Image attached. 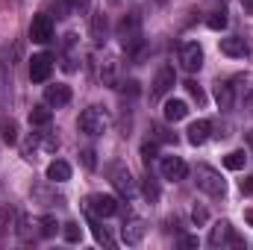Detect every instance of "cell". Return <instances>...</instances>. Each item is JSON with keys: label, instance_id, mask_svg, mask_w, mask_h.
I'll list each match as a JSON object with an SVG mask.
<instances>
[{"label": "cell", "instance_id": "cell-1", "mask_svg": "<svg viewBox=\"0 0 253 250\" xmlns=\"http://www.w3.org/2000/svg\"><path fill=\"white\" fill-rule=\"evenodd\" d=\"M118 39H121L126 53H138V47H141V18H138V12H129V15L121 18Z\"/></svg>", "mask_w": 253, "mask_h": 250}, {"label": "cell", "instance_id": "cell-2", "mask_svg": "<svg viewBox=\"0 0 253 250\" xmlns=\"http://www.w3.org/2000/svg\"><path fill=\"white\" fill-rule=\"evenodd\" d=\"M80 129L85 132V135H103L109 124H112V118H109V112L106 109H100V106H88V109H83V115H80Z\"/></svg>", "mask_w": 253, "mask_h": 250}, {"label": "cell", "instance_id": "cell-3", "mask_svg": "<svg viewBox=\"0 0 253 250\" xmlns=\"http://www.w3.org/2000/svg\"><path fill=\"white\" fill-rule=\"evenodd\" d=\"M194 180H197V188H200V191H206V194H212V197H224V191H227L224 177H221L212 165H197V168H194Z\"/></svg>", "mask_w": 253, "mask_h": 250}, {"label": "cell", "instance_id": "cell-4", "mask_svg": "<svg viewBox=\"0 0 253 250\" xmlns=\"http://www.w3.org/2000/svg\"><path fill=\"white\" fill-rule=\"evenodd\" d=\"M109 180H112V186L118 188V194H124V197H135L138 186H135V177L129 174V168H126V165L115 162V165L109 168Z\"/></svg>", "mask_w": 253, "mask_h": 250}, {"label": "cell", "instance_id": "cell-5", "mask_svg": "<svg viewBox=\"0 0 253 250\" xmlns=\"http://www.w3.org/2000/svg\"><path fill=\"white\" fill-rule=\"evenodd\" d=\"M85 212L94 215V218H112L118 212V200L112 194H91L85 200Z\"/></svg>", "mask_w": 253, "mask_h": 250}, {"label": "cell", "instance_id": "cell-6", "mask_svg": "<svg viewBox=\"0 0 253 250\" xmlns=\"http://www.w3.org/2000/svg\"><path fill=\"white\" fill-rule=\"evenodd\" d=\"M174 85H177V74H174V68H171V65H162V68L156 71V77H153L150 97H165Z\"/></svg>", "mask_w": 253, "mask_h": 250}, {"label": "cell", "instance_id": "cell-7", "mask_svg": "<svg viewBox=\"0 0 253 250\" xmlns=\"http://www.w3.org/2000/svg\"><path fill=\"white\" fill-rule=\"evenodd\" d=\"M209 245L212 248H218V245H230V248H245V242L233 233V227H230V221H218L215 227H212V236H209Z\"/></svg>", "mask_w": 253, "mask_h": 250}, {"label": "cell", "instance_id": "cell-8", "mask_svg": "<svg viewBox=\"0 0 253 250\" xmlns=\"http://www.w3.org/2000/svg\"><path fill=\"white\" fill-rule=\"evenodd\" d=\"M53 74V56L50 53H36L30 59V80L33 83H47Z\"/></svg>", "mask_w": 253, "mask_h": 250}, {"label": "cell", "instance_id": "cell-9", "mask_svg": "<svg viewBox=\"0 0 253 250\" xmlns=\"http://www.w3.org/2000/svg\"><path fill=\"white\" fill-rule=\"evenodd\" d=\"M159 171H162V177H165V180H171V183H180V180H186V174H189V165H186L180 156H162V162H159Z\"/></svg>", "mask_w": 253, "mask_h": 250}, {"label": "cell", "instance_id": "cell-10", "mask_svg": "<svg viewBox=\"0 0 253 250\" xmlns=\"http://www.w3.org/2000/svg\"><path fill=\"white\" fill-rule=\"evenodd\" d=\"M180 65L194 74V71H200V65H203V47L197 44V42H186V44H180Z\"/></svg>", "mask_w": 253, "mask_h": 250}, {"label": "cell", "instance_id": "cell-11", "mask_svg": "<svg viewBox=\"0 0 253 250\" xmlns=\"http://www.w3.org/2000/svg\"><path fill=\"white\" fill-rule=\"evenodd\" d=\"M30 39H33L36 44H47V42L53 39V21H50V15H36V18H33V24H30Z\"/></svg>", "mask_w": 253, "mask_h": 250}, {"label": "cell", "instance_id": "cell-12", "mask_svg": "<svg viewBox=\"0 0 253 250\" xmlns=\"http://www.w3.org/2000/svg\"><path fill=\"white\" fill-rule=\"evenodd\" d=\"M144 233H147V227H144V221L141 218H126L124 221V227H121V236H124V242L126 245H141V239H144Z\"/></svg>", "mask_w": 253, "mask_h": 250}, {"label": "cell", "instance_id": "cell-13", "mask_svg": "<svg viewBox=\"0 0 253 250\" xmlns=\"http://www.w3.org/2000/svg\"><path fill=\"white\" fill-rule=\"evenodd\" d=\"M221 53L230 56V59H245L251 53V47L242 36H230V39H221Z\"/></svg>", "mask_w": 253, "mask_h": 250}, {"label": "cell", "instance_id": "cell-14", "mask_svg": "<svg viewBox=\"0 0 253 250\" xmlns=\"http://www.w3.org/2000/svg\"><path fill=\"white\" fill-rule=\"evenodd\" d=\"M44 103L47 106H65V103H71V88L65 85V83H56V85H47L44 88Z\"/></svg>", "mask_w": 253, "mask_h": 250}, {"label": "cell", "instance_id": "cell-15", "mask_svg": "<svg viewBox=\"0 0 253 250\" xmlns=\"http://www.w3.org/2000/svg\"><path fill=\"white\" fill-rule=\"evenodd\" d=\"M189 132V144H194V147H200L206 138H209V132H212V124L206 121V118H200V121H194V124L186 129Z\"/></svg>", "mask_w": 253, "mask_h": 250}, {"label": "cell", "instance_id": "cell-16", "mask_svg": "<svg viewBox=\"0 0 253 250\" xmlns=\"http://www.w3.org/2000/svg\"><path fill=\"white\" fill-rule=\"evenodd\" d=\"M47 180H50V183H68V180H71V165H68L65 159H53V162L47 165Z\"/></svg>", "mask_w": 253, "mask_h": 250}, {"label": "cell", "instance_id": "cell-17", "mask_svg": "<svg viewBox=\"0 0 253 250\" xmlns=\"http://www.w3.org/2000/svg\"><path fill=\"white\" fill-rule=\"evenodd\" d=\"M215 100H218V106H221L224 112H230L233 103H236V91H233V85H230V83H218V85H215Z\"/></svg>", "mask_w": 253, "mask_h": 250}, {"label": "cell", "instance_id": "cell-18", "mask_svg": "<svg viewBox=\"0 0 253 250\" xmlns=\"http://www.w3.org/2000/svg\"><path fill=\"white\" fill-rule=\"evenodd\" d=\"M186 115H189V103L186 100H168L165 103V121L174 124V121H183Z\"/></svg>", "mask_w": 253, "mask_h": 250}, {"label": "cell", "instance_id": "cell-19", "mask_svg": "<svg viewBox=\"0 0 253 250\" xmlns=\"http://www.w3.org/2000/svg\"><path fill=\"white\" fill-rule=\"evenodd\" d=\"M106 15L103 12H94L91 15V39H94V44H103L106 42Z\"/></svg>", "mask_w": 253, "mask_h": 250}, {"label": "cell", "instance_id": "cell-20", "mask_svg": "<svg viewBox=\"0 0 253 250\" xmlns=\"http://www.w3.org/2000/svg\"><path fill=\"white\" fill-rule=\"evenodd\" d=\"M50 118H53L50 106H33V109H30V124L33 126H47Z\"/></svg>", "mask_w": 253, "mask_h": 250}, {"label": "cell", "instance_id": "cell-21", "mask_svg": "<svg viewBox=\"0 0 253 250\" xmlns=\"http://www.w3.org/2000/svg\"><path fill=\"white\" fill-rule=\"evenodd\" d=\"M74 44H77V36H65V62L62 68L65 71H77V56H74Z\"/></svg>", "mask_w": 253, "mask_h": 250}, {"label": "cell", "instance_id": "cell-22", "mask_svg": "<svg viewBox=\"0 0 253 250\" xmlns=\"http://www.w3.org/2000/svg\"><path fill=\"white\" fill-rule=\"evenodd\" d=\"M245 159H248L245 150H233V153L224 156V165H227L230 171H242V168H245Z\"/></svg>", "mask_w": 253, "mask_h": 250}, {"label": "cell", "instance_id": "cell-23", "mask_svg": "<svg viewBox=\"0 0 253 250\" xmlns=\"http://www.w3.org/2000/svg\"><path fill=\"white\" fill-rule=\"evenodd\" d=\"M91 218V233H94V239L100 242V245H112V239H109V233H106V227L94 218V215H88Z\"/></svg>", "mask_w": 253, "mask_h": 250}, {"label": "cell", "instance_id": "cell-24", "mask_svg": "<svg viewBox=\"0 0 253 250\" xmlns=\"http://www.w3.org/2000/svg\"><path fill=\"white\" fill-rule=\"evenodd\" d=\"M206 27H209V30H215V33H218V30H224V27H227V12H224V9H221V12H212V15H209V21H206Z\"/></svg>", "mask_w": 253, "mask_h": 250}, {"label": "cell", "instance_id": "cell-25", "mask_svg": "<svg viewBox=\"0 0 253 250\" xmlns=\"http://www.w3.org/2000/svg\"><path fill=\"white\" fill-rule=\"evenodd\" d=\"M65 239H68L71 245H77V242L83 239V227H80L77 221H68V224H65Z\"/></svg>", "mask_w": 253, "mask_h": 250}, {"label": "cell", "instance_id": "cell-26", "mask_svg": "<svg viewBox=\"0 0 253 250\" xmlns=\"http://www.w3.org/2000/svg\"><path fill=\"white\" fill-rule=\"evenodd\" d=\"M3 141L6 144H15L18 141V126L12 124V121H3Z\"/></svg>", "mask_w": 253, "mask_h": 250}, {"label": "cell", "instance_id": "cell-27", "mask_svg": "<svg viewBox=\"0 0 253 250\" xmlns=\"http://www.w3.org/2000/svg\"><path fill=\"white\" fill-rule=\"evenodd\" d=\"M39 227H42V236H53L56 233V218L44 215V218H39Z\"/></svg>", "mask_w": 253, "mask_h": 250}, {"label": "cell", "instance_id": "cell-28", "mask_svg": "<svg viewBox=\"0 0 253 250\" xmlns=\"http://www.w3.org/2000/svg\"><path fill=\"white\" fill-rule=\"evenodd\" d=\"M156 150H159V147H156V141H144V144H141V159L150 165V159L156 156Z\"/></svg>", "mask_w": 253, "mask_h": 250}, {"label": "cell", "instance_id": "cell-29", "mask_svg": "<svg viewBox=\"0 0 253 250\" xmlns=\"http://www.w3.org/2000/svg\"><path fill=\"white\" fill-rule=\"evenodd\" d=\"M144 197H147L150 203H156V200H159V188H156V183H150V180L144 183Z\"/></svg>", "mask_w": 253, "mask_h": 250}, {"label": "cell", "instance_id": "cell-30", "mask_svg": "<svg viewBox=\"0 0 253 250\" xmlns=\"http://www.w3.org/2000/svg\"><path fill=\"white\" fill-rule=\"evenodd\" d=\"M186 88H189V94H191V97H194V100H197V103H203V100H206V97H203V91H200V85H197V83H186Z\"/></svg>", "mask_w": 253, "mask_h": 250}, {"label": "cell", "instance_id": "cell-31", "mask_svg": "<svg viewBox=\"0 0 253 250\" xmlns=\"http://www.w3.org/2000/svg\"><path fill=\"white\" fill-rule=\"evenodd\" d=\"M191 218H194V224H206V218H209V215H206V209L194 206V209H191Z\"/></svg>", "mask_w": 253, "mask_h": 250}, {"label": "cell", "instance_id": "cell-32", "mask_svg": "<svg viewBox=\"0 0 253 250\" xmlns=\"http://www.w3.org/2000/svg\"><path fill=\"white\" fill-rule=\"evenodd\" d=\"M239 188H242V194H253V174H251V177H245Z\"/></svg>", "mask_w": 253, "mask_h": 250}, {"label": "cell", "instance_id": "cell-33", "mask_svg": "<svg viewBox=\"0 0 253 250\" xmlns=\"http://www.w3.org/2000/svg\"><path fill=\"white\" fill-rule=\"evenodd\" d=\"M88 6V0H68V9H74V12H83Z\"/></svg>", "mask_w": 253, "mask_h": 250}, {"label": "cell", "instance_id": "cell-34", "mask_svg": "<svg viewBox=\"0 0 253 250\" xmlns=\"http://www.w3.org/2000/svg\"><path fill=\"white\" fill-rule=\"evenodd\" d=\"M83 165L85 168H94V153L91 150H83Z\"/></svg>", "mask_w": 253, "mask_h": 250}, {"label": "cell", "instance_id": "cell-35", "mask_svg": "<svg viewBox=\"0 0 253 250\" xmlns=\"http://www.w3.org/2000/svg\"><path fill=\"white\" fill-rule=\"evenodd\" d=\"M183 248H197V236H186L183 239Z\"/></svg>", "mask_w": 253, "mask_h": 250}, {"label": "cell", "instance_id": "cell-36", "mask_svg": "<svg viewBox=\"0 0 253 250\" xmlns=\"http://www.w3.org/2000/svg\"><path fill=\"white\" fill-rule=\"evenodd\" d=\"M242 6H245V12H248V15H253V0H242Z\"/></svg>", "mask_w": 253, "mask_h": 250}, {"label": "cell", "instance_id": "cell-37", "mask_svg": "<svg viewBox=\"0 0 253 250\" xmlns=\"http://www.w3.org/2000/svg\"><path fill=\"white\" fill-rule=\"evenodd\" d=\"M245 221H248V224L253 227V209H248V212H245Z\"/></svg>", "mask_w": 253, "mask_h": 250}, {"label": "cell", "instance_id": "cell-38", "mask_svg": "<svg viewBox=\"0 0 253 250\" xmlns=\"http://www.w3.org/2000/svg\"><path fill=\"white\" fill-rule=\"evenodd\" d=\"M109 6H121V3H126V0H106Z\"/></svg>", "mask_w": 253, "mask_h": 250}, {"label": "cell", "instance_id": "cell-39", "mask_svg": "<svg viewBox=\"0 0 253 250\" xmlns=\"http://www.w3.org/2000/svg\"><path fill=\"white\" fill-rule=\"evenodd\" d=\"M156 3H165V0H156Z\"/></svg>", "mask_w": 253, "mask_h": 250}]
</instances>
